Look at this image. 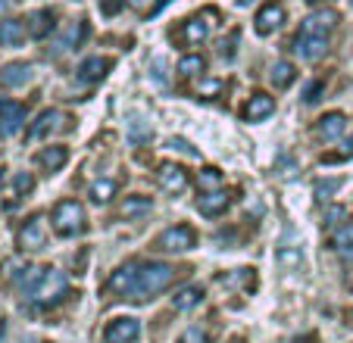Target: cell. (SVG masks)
I'll use <instances>...</instances> for the list:
<instances>
[{
	"mask_svg": "<svg viewBox=\"0 0 353 343\" xmlns=\"http://www.w3.org/2000/svg\"><path fill=\"white\" fill-rule=\"evenodd\" d=\"M66 291H69V281H66V275L57 269H38L34 281L28 284V297H32V303H38V306L60 303V300L66 297Z\"/></svg>",
	"mask_w": 353,
	"mask_h": 343,
	"instance_id": "obj_1",
	"label": "cell"
},
{
	"mask_svg": "<svg viewBox=\"0 0 353 343\" xmlns=\"http://www.w3.org/2000/svg\"><path fill=\"white\" fill-rule=\"evenodd\" d=\"M50 222H54V231L60 234V238H75V234L88 231V212L79 200H60V203L54 206Z\"/></svg>",
	"mask_w": 353,
	"mask_h": 343,
	"instance_id": "obj_2",
	"label": "cell"
},
{
	"mask_svg": "<svg viewBox=\"0 0 353 343\" xmlns=\"http://www.w3.org/2000/svg\"><path fill=\"white\" fill-rule=\"evenodd\" d=\"M175 275H179V271H175L169 262H147V265H141L134 300H147V297H154V293H163L169 284L175 281Z\"/></svg>",
	"mask_w": 353,
	"mask_h": 343,
	"instance_id": "obj_3",
	"label": "cell"
},
{
	"mask_svg": "<svg viewBox=\"0 0 353 343\" xmlns=\"http://www.w3.org/2000/svg\"><path fill=\"white\" fill-rule=\"evenodd\" d=\"M216 19H219V13H216V10H207V13H200V16H191V19H188L185 25H181L179 38L185 41L188 47L203 44V41L210 38V32L216 28Z\"/></svg>",
	"mask_w": 353,
	"mask_h": 343,
	"instance_id": "obj_4",
	"label": "cell"
},
{
	"mask_svg": "<svg viewBox=\"0 0 353 343\" xmlns=\"http://www.w3.org/2000/svg\"><path fill=\"white\" fill-rule=\"evenodd\" d=\"M157 247L166 253H188L197 247V234H194L191 225H172L157 238Z\"/></svg>",
	"mask_w": 353,
	"mask_h": 343,
	"instance_id": "obj_5",
	"label": "cell"
},
{
	"mask_svg": "<svg viewBox=\"0 0 353 343\" xmlns=\"http://www.w3.org/2000/svg\"><path fill=\"white\" fill-rule=\"evenodd\" d=\"M16 244H19L22 253H38V250H44V244H47L44 218H41V216H32V218H28V222L19 228V234H16Z\"/></svg>",
	"mask_w": 353,
	"mask_h": 343,
	"instance_id": "obj_6",
	"label": "cell"
},
{
	"mask_svg": "<svg viewBox=\"0 0 353 343\" xmlns=\"http://www.w3.org/2000/svg\"><path fill=\"white\" fill-rule=\"evenodd\" d=\"M138 271H141V265H134V262L119 265V269L110 275L107 287L113 293H119V297H132L134 300V291H138Z\"/></svg>",
	"mask_w": 353,
	"mask_h": 343,
	"instance_id": "obj_7",
	"label": "cell"
},
{
	"mask_svg": "<svg viewBox=\"0 0 353 343\" xmlns=\"http://www.w3.org/2000/svg\"><path fill=\"white\" fill-rule=\"evenodd\" d=\"M141 337V322L138 318H113L103 328V340L107 343H134Z\"/></svg>",
	"mask_w": 353,
	"mask_h": 343,
	"instance_id": "obj_8",
	"label": "cell"
},
{
	"mask_svg": "<svg viewBox=\"0 0 353 343\" xmlns=\"http://www.w3.org/2000/svg\"><path fill=\"white\" fill-rule=\"evenodd\" d=\"M22 125H26V106L16 100H3L0 103V138H13Z\"/></svg>",
	"mask_w": 353,
	"mask_h": 343,
	"instance_id": "obj_9",
	"label": "cell"
},
{
	"mask_svg": "<svg viewBox=\"0 0 353 343\" xmlns=\"http://www.w3.org/2000/svg\"><path fill=\"white\" fill-rule=\"evenodd\" d=\"M294 53H297L300 60H319V56H325L328 50V38L325 34H303L300 32L297 38H294Z\"/></svg>",
	"mask_w": 353,
	"mask_h": 343,
	"instance_id": "obj_10",
	"label": "cell"
},
{
	"mask_svg": "<svg viewBox=\"0 0 353 343\" xmlns=\"http://www.w3.org/2000/svg\"><path fill=\"white\" fill-rule=\"evenodd\" d=\"M157 185L175 197V194H181L188 187V169H181L175 163H163L160 172H157Z\"/></svg>",
	"mask_w": 353,
	"mask_h": 343,
	"instance_id": "obj_11",
	"label": "cell"
},
{
	"mask_svg": "<svg viewBox=\"0 0 353 343\" xmlns=\"http://www.w3.org/2000/svg\"><path fill=\"white\" fill-rule=\"evenodd\" d=\"M60 128H66V116H63L60 110H44L38 119L32 122V128H28V138L41 141V138H47V134L60 132Z\"/></svg>",
	"mask_w": 353,
	"mask_h": 343,
	"instance_id": "obj_12",
	"label": "cell"
},
{
	"mask_svg": "<svg viewBox=\"0 0 353 343\" xmlns=\"http://www.w3.org/2000/svg\"><path fill=\"white\" fill-rule=\"evenodd\" d=\"M34 75V66L32 63H7L0 69V87L7 91H16V87H26Z\"/></svg>",
	"mask_w": 353,
	"mask_h": 343,
	"instance_id": "obj_13",
	"label": "cell"
},
{
	"mask_svg": "<svg viewBox=\"0 0 353 343\" xmlns=\"http://www.w3.org/2000/svg\"><path fill=\"white\" fill-rule=\"evenodd\" d=\"M272 112H275V97L266 94V91H256L254 97L244 103V119L247 122H263V119H269Z\"/></svg>",
	"mask_w": 353,
	"mask_h": 343,
	"instance_id": "obj_14",
	"label": "cell"
},
{
	"mask_svg": "<svg viewBox=\"0 0 353 343\" xmlns=\"http://www.w3.org/2000/svg\"><path fill=\"white\" fill-rule=\"evenodd\" d=\"M338 19H341V16L334 13V10H319V13H313V16H307V19H303V28H300V32H303V34H325V38H328V32L338 25Z\"/></svg>",
	"mask_w": 353,
	"mask_h": 343,
	"instance_id": "obj_15",
	"label": "cell"
},
{
	"mask_svg": "<svg viewBox=\"0 0 353 343\" xmlns=\"http://www.w3.org/2000/svg\"><path fill=\"white\" fill-rule=\"evenodd\" d=\"M281 22H285V7H281V3H266V7L256 13L254 25L260 34H272L275 28H281Z\"/></svg>",
	"mask_w": 353,
	"mask_h": 343,
	"instance_id": "obj_16",
	"label": "cell"
},
{
	"mask_svg": "<svg viewBox=\"0 0 353 343\" xmlns=\"http://www.w3.org/2000/svg\"><path fill=\"white\" fill-rule=\"evenodd\" d=\"M347 116L344 112H325V116H322L319 119V125H316V134H319L322 141H338L341 134L347 132Z\"/></svg>",
	"mask_w": 353,
	"mask_h": 343,
	"instance_id": "obj_17",
	"label": "cell"
},
{
	"mask_svg": "<svg viewBox=\"0 0 353 343\" xmlns=\"http://www.w3.org/2000/svg\"><path fill=\"white\" fill-rule=\"evenodd\" d=\"M110 66H113V63H110L107 56H91V60H85V63L79 66V79L88 81V85H94V81L107 79Z\"/></svg>",
	"mask_w": 353,
	"mask_h": 343,
	"instance_id": "obj_18",
	"label": "cell"
},
{
	"mask_svg": "<svg viewBox=\"0 0 353 343\" xmlns=\"http://www.w3.org/2000/svg\"><path fill=\"white\" fill-rule=\"evenodd\" d=\"M200 303H203V287H197V284H188V287L175 291V297H172V306L179 312H191V309H197Z\"/></svg>",
	"mask_w": 353,
	"mask_h": 343,
	"instance_id": "obj_19",
	"label": "cell"
},
{
	"mask_svg": "<svg viewBox=\"0 0 353 343\" xmlns=\"http://www.w3.org/2000/svg\"><path fill=\"white\" fill-rule=\"evenodd\" d=\"M228 203H232V197H228L225 191H213V194H203V197L197 200V209L203 212V216H222V212L228 209Z\"/></svg>",
	"mask_w": 353,
	"mask_h": 343,
	"instance_id": "obj_20",
	"label": "cell"
},
{
	"mask_svg": "<svg viewBox=\"0 0 353 343\" xmlns=\"http://www.w3.org/2000/svg\"><path fill=\"white\" fill-rule=\"evenodd\" d=\"M66 163H69V150L66 147H60V144L44 147V150L38 153V165L41 169H47V172H60Z\"/></svg>",
	"mask_w": 353,
	"mask_h": 343,
	"instance_id": "obj_21",
	"label": "cell"
},
{
	"mask_svg": "<svg viewBox=\"0 0 353 343\" xmlns=\"http://www.w3.org/2000/svg\"><path fill=\"white\" fill-rule=\"evenodd\" d=\"M28 28L19 19H3L0 22V47H19L26 41Z\"/></svg>",
	"mask_w": 353,
	"mask_h": 343,
	"instance_id": "obj_22",
	"label": "cell"
},
{
	"mask_svg": "<svg viewBox=\"0 0 353 343\" xmlns=\"http://www.w3.org/2000/svg\"><path fill=\"white\" fill-rule=\"evenodd\" d=\"M54 13L50 10H34L32 16H28V34L32 38H47V34L54 32Z\"/></svg>",
	"mask_w": 353,
	"mask_h": 343,
	"instance_id": "obj_23",
	"label": "cell"
},
{
	"mask_svg": "<svg viewBox=\"0 0 353 343\" xmlns=\"http://www.w3.org/2000/svg\"><path fill=\"white\" fill-rule=\"evenodd\" d=\"M85 34H88V22H75V25H69L66 34L57 41L54 53H66V50H72V47H79L81 41H85Z\"/></svg>",
	"mask_w": 353,
	"mask_h": 343,
	"instance_id": "obj_24",
	"label": "cell"
},
{
	"mask_svg": "<svg viewBox=\"0 0 353 343\" xmlns=\"http://www.w3.org/2000/svg\"><path fill=\"white\" fill-rule=\"evenodd\" d=\"M294 79H297V69H294V63H275L272 72H269V81L275 85V91H285V87L294 85Z\"/></svg>",
	"mask_w": 353,
	"mask_h": 343,
	"instance_id": "obj_25",
	"label": "cell"
},
{
	"mask_svg": "<svg viewBox=\"0 0 353 343\" xmlns=\"http://www.w3.org/2000/svg\"><path fill=\"white\" fill-rule=\"evenodd\" d=\"M154 209V200L144 197V194H134V197H125L122 203V218H141Z\"/></svg>",
	"mask_w": 353,
	"mask_h": 343,
	"instance_id": "obj_26",
	"label": "cell"
},
{
	"mask_svg": "<svg viewBox=\"0 0 353 343\" xmlns=\"http://www.w3.org/2000/svg\"><path fill=\"white\" fill-rule=\"evenodd\" d=\"M332 247L341 256H353V222H344L332 231Z\"/></svg>",
	"mask_w": 353,
	"mask_h": 343,
	"instance_id": "obj_27",
	"label": "cell"
},
{
	"mask_svg": "<svg viewBox=\"0 0 353 343\" xmlns=\"http://www.w3.org/2000/svg\"><path fill=\"white\" fill-rule=\"evenodd\" d=\"M207 72V60L200 56V53H188V56H181L179 63V75H185V79H197V75Z\"/></svg>",
	"mask_w": 353,
	"mask_h": 343,
	"instance_id": "obj_28",
	"label": "cell"
},
{
	"mask_svg": "<svg viewBox=\"0 0 353 343\" xmlns=\"http://www.w3.org/2000/svg\"><path fill=\"white\" fill-rule=\"evenodd\" d=\"M197 187L203 194H213V191H222V172L216 165H207V169H200L197 175Z\"/></svg>",
	"mask_w": 353,
	"mask_h": 343,
	"instance_id": "obj_29",
	"label": "cell"
},
{
	"mask_svg": "<svg viewBox=\"0 0 353 343\" xmlns=\"http://www.w3.org/2000/svg\"><path fill=\"white\" fill-rule=\"evenodd\" d=\"M116 191H119V187H116L113 178H100L91 185V200L94 203H110V200L116 197Z\"/></svg>",
	"mask_w": 353,
	"mask_h": 343,
	"instance_id": "obj_30",
	"label": "cell"
},
{
	"mask_svg": "<svg viewBox=\"0 0 353 343\" xmlns=\"http://www.w3.org/2000/svg\"><path fill=\"white\" fill-rule=\"evenodd\" d=\"M222 91H225V81H219V79H203V81L197 85V97H203V100L219 97Z\"/></svg>",
	"mask_w": 353,
	"mask_h": 343,
	"instance_id": "obj_31",
	"label": "cell"
},
{
	"mask_svg": "<svg viewBox=\"0 0 353 343\" xmlns=\"http://www.w3.org/2000/svg\"><path fill=\"white\" fill-rule=\"evenodd\" d=\"M344 222H350L344 206H328V209H325V225H328V228L334 231V228H341Z\"/></svg>",
	"mask_w": 353,
	"mask_h": 343,
	"instance_id": "obj_32",
	"label": "cell"
},
{
	"mask_svg": "<svg viewBox=\"0 0 353 343\" xmlns=\"http://www.w3.org/2000/svg\"><path fill=\"white\" fill-rule=\"evenodd\" d=\"M179 343H210V334L203 328H197V324H191L188 331H181Z\"/></svg>",
	"mask_w": 353,
	"mask_h": 343,
	"instance_id": "obj_33",
	"label": "cell"
},
{
	"mask_svg": "<svg viewBox=\"0 0 353 343\" xmlns=\"http://www.w3.org/2000/svg\"><path fill=\"white\" fill-rule=\"evenodd\" d=\"M338 191H341V178H328L316 185V197L319 200H332V194H338Z\"/></svg>",
	"mask_w": 353,
	"mask_h": 343,
	"instance_id": "obj_34",
	"label": "cell"
},
{
	"mask_svg": "<svg viewBox=\"0 0 353 343\" xmlns=\"http://www.w3.org/2000/svg\"><path fill=\"white\" fill-rule=\"evenodd\" d=\"M16 194H32L34 191V178L28 175V172H22V175H16Z\"/></svg>",
	"mask_w": 353,
	"mask_h": 343,
	"instance_id": "obj_35",
	"label": "cell"
},
{
	"mask_svg": "<svg viewBox=\"0 0 353 343\" xmlns=\"http://www.w3.org/2000/svg\"><path fill=\"white\" fill-rule=\"evenodd\" d=\"M322 91H325V85H322V81H313V85H310L307 91H303V100H307V103H316Z\"/></svg>",
	"mask_w": 353,
	"mask_h": 343,
	"instance_id": "obj_36",
	"label": "cell"
},
{
	"mask_svg": "<svg viewBox=\"0 0 353 343\" xmlns=\"http://www.w3.org/2000/svg\"><path fill=\"white\" fill-rule=\"evenodd\" d=\"M169 147H175V150H181V153H188V156H197V150H194L191 144H188L185 138H172L169 141Z\"/></svg>",
	"mask_w": 353,
	"mask_h": 343,
	"instance_id": "obj_37",
	"label": "cell"
},
{
	"mask_svg": "<svg viewBox=\"0 0 353 343\" xmlns=\"http://www.w3.org/2000/svg\"><path fill=\"white\" fill-rule=\"evenodd\" d=\"M122 3H125V0H103V3H100V10H103L107 16H116L122 10Z\"/></svg>",
	"mask_w": 353,
	"mask_h": 343,
	"instance_id": "obj_38",
	"label": "cell"
},
{
	"mask_svg": "<svg viewBox=\"0 0 353 343\" xmlns=\"http://www.w3.org/2000/svg\"><path fill=\"white\" fill-rule=\"evenodd\" d=\"M154 3H157V0H128V7L138 10V13H147V10L154 7Z\"/></svg>",
	"mask_w": 353,
	"mask_h": 343,
	"instance_id": "obj_39",
	"label": "cell"
},
{
	"mask_svg": "<svg viewBox=\"0 0 353 343\" xmlns=\"http://www.w3.org/2000/svg\"><path fill=\"white\" fill-rule=\"evenodd\" d=\"M279 259H281V262H300L297 253H288V250H281V253H279Z\"/></svg>",
	"mask_w": 353,
	"mask_h": 343,
	"instance_id": "obj_40",
	"label": "cell"
},
{
	"mask_svg": "<svg viewBox=\"0 0 353 343\" xmlns=\"http://www.w3.org/2000/svg\"><path fill=\"white\" fill-rule=\"evenodd\" d=\"M294 343H319V337H316V334H303V337H297Z\"/></svg>",
	"mask_w": 353,
	"mask_h": 343,
	"instance_id": "obj_41",
	"label": "cell"
},
{
	"mask_svg": "<svg viewBox=\"0 0 353 343\" xmlns=\"http://www.w3.org/2000/svg\"><path fill=\"white\" fill-rule=\"evenodd\" d=\"M16 0H0V16H7L10 13V7H13Z\"/></svg>",
	"mask_w": 353,
	"mask_h": 343,
	"instance_id": "obj_42",
	"label": "cell"
},
{
	"mask_svg": "<svg viewBox=\"0 0 353 343\" xmlns=\"http://www.w3.org/2000/svg\"><path fill=\"white\" fill-rule=\"evenodd\" d=\"M3 185H7V169L0 165V191H3Z\"/></svg>",
	"mask_w": 353,
	"mask_h": 343,
	"instance_id": "obj_43",
	"label": "cell"
},
{
	"mask_svg": "<svg viewBox=\"0 0 353 343\" xmlns=\"http://www.w3.org/2000/svg\"><path fill=\"white\" fill-rule=\"evenodd\" d=\"M7 334V324H3V318H0V337Z\"/></svg>",
	"mask_w": 353,
	"mask_h": 343,
	"instance_id": "obj_44",
	"label": "cell"
},
{
	"mask_svg": "<svg viewBox=\"0 0 353 343\" xmlns=\"http://www.w3.org/2000/svg\"><path fill=\"white\" fill-rule=\"evenodd\" d=\"M232 343H244V340H241V337H234V340H232Z\"/></svg>",
	"mask_w": 353,
	"mask_h": 343,
	"instance_id": "obj_45",
	"label": "cell"
},
{
	"mask_svg": "<svg viewBox=\"0 0 353 343\" xmlns=\"http://www.w3.org/2000/svg\"><path fill=\"white\" fill-rule=\"evenodd\" d=\"M310 3H316V0H310Z\"/></svg>",
	"mask_w": 353,
	"mask_h": 343,
	"instance_id": "obj_46",
	"label": "cell"
}]
</instances>
